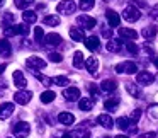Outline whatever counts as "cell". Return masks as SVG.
<instances>
[{"label": "cell", "instance_id": "cell-1", "mask_svg": "<svg viewBox=\"0 0 158 138\" xmlns=\"http://www.w3.org/2000/svg\"><path fill=\"white\" fill-rule=\"evenodd\" d=\"M123 17L126 19L127 22H136V21H139L141 12H139V9H136L134 5H127L123 11Z\"/></svg>", "mask_w": 158, "mask_h": 138}, {"label": "cell", "instance_id": "cell-2", "mask_svg": "<svg viewBox=\"0 0 158 138\" xmlns=\"http://www.w3.org/2000/svg\"><path fill=\"white\" fill-rule=\"evenodd\" d=\"M75 9H77V5H75L73 0H63V2H60V4L56 5V12H58V14H65V15L73 14Z\"/></svg>", "mask_w": 158, "mask_h": 138}, {"label": "cell", "instance_id": "cell-3", "mask_svg": "<svg viewBox=\"0 0 158 138\" xmlns=\"http://www.w3.org/2000/svg\"><path fill=\"white\" fill-rule=\"evenodd\" d=\"M12 131H14V135L17 138H26L29 135V131H31V126H29V123H26V121H19V123L14 124Z\"/></svg>", "mask_w": 158, "mask_h": 138}, {"label": "cell", "instance_id": "cell-4", "mask_svg": "<svg viewBox=\"0 0 158 138\" xmlns=\"http://www.w3.org/2000/svg\"><path fill=\"white\" fill-rule=\"evenodd\" d=\"M116 72L117 73H129V75H133V73L138 72V65L134 62H123V63H119V65H116Z\"/></svg>", "mask_w": 158, "mask_h": 138}, {"label": "cell", "instance_id": "cell-5", "mask_svg": "<svg viewBox=\"0 0 158 138\" xmlns=\"http://www.w3.org/2000/svg\"><path fill=\"white\" fill-rule=\"evenodd\" d=\"M77 22H78L83 29H94L97 24V21L94 17H90V15H78V17H77Z\"/></svg>", "mask_w": 158, "mask_h": 138}, {"label": "cell", "instance_id": "cell-6", "mask_svg": "<svg viewBox=\"0 0 158 138\" xmlns=\"http://www.w3.org/2000/svg\"><path fill=\"white\" fill-rule=\"evenodd\" d=\"M31 96L32 94L29 92V90H19V92L14 94V101L17 104H22V106H26V104L31 101Z\"/></svg>", "mask_w": 158, "mask_h": 138}, {"label": "cell", "instance_id": "cell-7", "mask_svg": "<svg viewBox=\"0 0 158 138\" xmlns=\"http://www.w3.org/2000/svg\"><path fill=\"white\" fill-rule=\"evenodd\" d=\"M153 80H155V77L151 75L150 72H139L136 75V82L139 84V85H150V84H153Z\"/></svg>", "mask_w": 158, "mask_h": 138}, {"label": "cell", "instance_id": "cell-8", "mask_svg": "<svg viewBox=\"0 0 158 138\" xmlns=\"http://www.w3.org/2000/svg\"><path fill=\"white\" fill-rule=\"evenodd\" d=\"M106 19H107V22H109L110 28H117V26H119V22H121L119 14H117L116 11H110V9L106 12Z\"/></svg>", "mask_w": 158, "mask_h": 138}, {"label": "cell", "instance_id": "cell-9", "mask_svg": "<svg viewBox=\"0 0 158 138\" xmlns=\"http://www.w3.org/2000/svg\"><path fill=\"white\" fill-rule=\"evenodd\" d=\"M63 96H65V99L70 101V102H73V101H80V90L77 89V87H68V89H65Z\"/></svg>", "mask_w": 158, "mask_h": 138}, {"label": "cell", "instance_id": "cell-10", "mask_svg": "<svg viewBox=\"0 0 158 138\" xmlns=\"http://www.w3.org/2000/svg\"><path fill=\"white\" fill-rule=\"evenodd\" d=\"M27 67L29 68H46V62L39 56H29L27 58Z\"/></svg>", "mask_w": 158, "mask_h": 138}, {"label": "cell", "instance_id": "cell-11", "mask_svg": "<svg viewBox=\"0 0 158 138\" xmlns=\"http://www.w3.org/2000/svg\"><path fill=\"white\" fill-rule=\"evenodd\" d=\"M12 113H14V104L12 102L0 104V119H7Z\"/></svg>", "mask_w": 158, "mask_h": 138}, {"label": "cell", "instance_id": "cell-12", "mask_svg": "<svg viewBox=\"0 0 158 138\" xmlns=\"http://www.w3.org/2000/svg\"><path fill=\"white\" fill-rule=\"evenodd\" d=\"M12 53V45L10 41H7V39H0V56H4V58H9Z\"/></svg>", "mask_w": 158, "mask_h": 138}, {"label": "cell", "instance_id": "cell-13", "mask_svg": "<svg viewBox=\"0 0 158 138\" xmlns=\"http://www.w3.org/2000/svg\"><path fill=\"white\" fill-rule=\"evenodd\" d=\"M12 79H14V84L19 87V89H24V87L27 85V80H26L24 73H22L21 70H15L14 75H12Z\"/></svg>", "mask_w": 158, "mask_h": 138}, {"label": "cell", "instance_id": "cell-14", "mask_svg": "<svg viewBox=\"0 0 158 138\" xmlns=\"http://www.w3.org/2000/svg\"><path fill=\"white\" fill-rule=\"evenodd\" d=\"M58 123L65 124V126H72L75 123V116L72 113H60L58 114Z\"/></svg>", "mask_w": 158, "mask_h": 138}, {"label": "cell", "instance_id": "cell-15", "mask_svg": "<svg viewBox=\"0 0 158 138\" xmlns=\"http://www.w3.org/2000/svg\"><path fill=\"white\" fill-rule=\"evenodd\" d=\"M97 123H99L102 128H106V130H110V128L114 126V121H112V118H110L109 114H100V116L97 118Z\"/></svg>", "mask_w": 158, "mask_h": 138}, {"label": "cell", "instance_id": "cell-16", "mask_svg": "<svg viewBox=\"0 0 158 138\" xmlns=\"http://www.w3.org/2000/svg\"><path fill=\"white\" fill-rule=\"evenodd\" d=\"M83 43H85V46L90 50V51H97V50L100 48V41H99L97 36H90V38H87Z\"/></svg>", "mask_w": 158, "mask_h": 138}, {"label": "cell", "instance_id": "cell-17", "mask_svg": "<svg viewBox=\"0 0 158 138\" xmlns=\"http://www.w3.org/2000/svg\"><path fill=\"white\" fill-rule=\"evenodd\" d=\"M85 67H87V70H89V73L95 75V73H97V68H99V60H97L95 56H90V58L85 62Z\"/></svg>", "mask_w": 158, "mask_h": 138}, {"label": "cell", "instance_id": "cell-18", "mask_svg": "<svg viewBox=\"0 0 158 138\" xmlns=\"http://www.w3.org/2000/svg\"><path fill=\"white\" fill-rule=\"evenodd\" d=\"M126 90H127V92H129V96H133V97H141L139 84H134V82H127V84H126Z\"/></svg>", "mask_w": 158, "mask_h": 138}, {"label": "cell", "instance_id": "cell-19", "mask_svg": "<svg viewBox=\"0 0 158 138\" xmlns=\"http://www.w3.org/2000/svg\"><path fill=\"white\" fill-rule=\"evenodd\" d=\"M119 36L124 39H136L138 38V32L134 29H129V28H121L119 29Z\"/></svg>", "mask_w": 158, "mask_h": 138}, {"label": "cell", "instance_id": "cell-20", "mask_svg": "<svg viewBox=\"0 0 158 138\" xmlns=\"http://www.w3.org/2000/svg\"><path fill=\"white\" fill-rule=\"evenodd\" d=\"M121 48H123V41H119V39H110V41H107V51L119 53Z\"/></svg>", "mask_w": 158, "mask_h": 138}, {"label": "cell", "instance_id": "cell-21", "mask_svg": "<svg viewBox=\"0 0 158 138\" xmlns=\"http://www.w3.org/2000/svg\"><path fill=\"white\" fill-rule=\"evenodd\" d=\"M70 38H72L73 41L80 43V41H83V39H85V34H83L82 29H78V28H72V29H70Z\"/></svg>", "mask_w": 158, "mask_h": 138}, {"label": "cell", "instance_id": "cell-22", "mask_svg": "<svg viewBox=\"0 0 158 138\" xmlns=\"http://www.w3.org/2000/svg\"><path fill=\"white\" fill-rule=\"evenodd\" d=\"M58 45H61V36L60 34L51 32V34L46 36V46H58Z\"/></svg>", "mask_w": 158, "mask_h": 138}, {"label": "cell", "instance_id": "cell-23", "mask_svg": "<svg viewBox=\"0 0 158 138\" xmlns=\"http://www.w3.org/2000/svg\"><path fill=\"white\" fill-rule=\"evenodd\" d=\"M78 107L82 111H90L94 107V99H89V97H82L78 101Z\"/></svg>", "mask_w": 158, "mask_h": 138}, {"label": "cell", "instance_id": "cell-24", "mask_svg": "<svg viewBox=\"0 0 158 138\" xmlns=\"http://www.w3.org/2000/svg\"><path fill=\"white\" fill-rule=\"evenodd\" d=\"M22 19H24L26 24H34V22L38 21V14H36V12H32V11H24Z\"/></svg>", "mask_w": 158, "mask_h": 138}, {"label": "cell", "instance_id": "cell-25", "mask_svg": "<svg viewBox=\"0 0 158 138\" xmlns=\"http://www.w3.org/2000/svg\"><path fill=\"white\" fill-rule=\"evenodd\" d=\"M100 89H102L104 92H112V90L117 89V84H116V80H104V82L100 84Z\"/></svg>", "mask_w": 158, "mask_h": 138}, {"label": "cell", "instance_id": "cell-26", "mask_svg": "<svg viewBox=\"0 0 158 138\" xmlns=\"http://www.w3.org/2000/svg\"><path fill=\"white\" fill-rule=\"evenodd\" d=\"M119 97H112V99H107L106 102H104V107H106L107 111H116L117 106H119Z\"/></svg>", "mask_w": 158, "mask_h": 138}, {"label": "cell", "instance_id": "cell-27", "mask_svg": "<svg viewBox=\"0 0 158 138\" xmlns=\"http://www.w3.org/2000/svg\"><path fill=\"white\" fill-rule=\"evenodd\" d=\"M55 97H56V94L53 92V90H44V92L41 94V102L43 104H49V102L55 101Z\"/></svg>", "mask_w": 158, "mask_h": 138}, {"label": "cell", "instance_id": "cell-28", "mask_svg": "<svg viewBox=\"0 0 158 138\" xmlns=\"http://www.w3.org/2000/svg\"><path fill=\"white\" fill-rule=\"evenodd\" d=\"M141 34L146 39H153L155 36H156V28H155V26H148V28H144L143 31H141Z\"/></svg>", "mask_w": 158, "mask_h": 138}, {"label": "cell", "instance_id": "cell-29", "mask_svg": "<svg viewBox=\"0 0 158 138\" xmlns=\"http://www.w3.org/2000/svg\"><path fill=\"white\" fill-rule=\"evenodd\" d=\"M34 77H36V79H38V80H39V82H41L44 87H49L51 84H55V82H53V79H49V77L43 75V73H38V72H34Z\"/></svg>", "mask_w": 158, "mask_h": 138}, {"label": "cell", "instance_id": "cell-30", "mask_svg": "<svg viewBox=\"0 0 158 138\" xmlns=\"http://www.w3.org/2000/svg\"><path fill=\"white\" fill-rule=\"evenodd\" d=\"M43 22L48 26H58L60 24V17L58 15H44L43 17Z\"/></svg>", "mask_w": 158, "mask_h": 138}, {"label": "cell", "instance_id": "cell-31", "mask_svg": "<svg viewBox=\"0 0 158 138\" xmlns=\"http://www.w3.org/2000/svg\"><path fill=\"white\" fill-rule=\"evenodd\" d=\"M83 55H82V51H77L75 55H73V65H75V68H82L83 67Z\"/></svg>", "mask_w": 158, "mask_h": 138}, {"label": "cell", "instance_id": "cell-32", "mask_svg": "<svg viewBox=\"0 0 158 138\" xmlns=\"http://www.w3.org/2000/svg\"><path fill=\"white\" fill-rule=\"evenodd\" d=\"M72 136L73 138H89L90 133L85 130V128H78V130H73L72 131Z\"/></svg>", "mask_w": 158, "mask_h": 138}, {"label": "cell", "instance_id": "cell-33", "mask_svg": "<svg viewBox=\"0 0 158 138\" xmlns=\"http://www.w3.org/2000/svg\"><path fill=\"white\" fill-rule=\"evenodd\" d=\"M80 9L82 11H90V9L95 5V0H80Z\"/></svg>", "mask_w": 158, "mask_h": 138}, {"label": "cell", "instance_id": "cell-34", "mask_svg": "<svg viewBox=\"0 0 158 138\" xmlns=\"http://www.w3.org/2000/svg\"><path fill=\"white\" fill-rule=\"evenodd\" d=\"M14 4L17 9H27L29 5L34 4V0H14Z\"/></svg>", "mask_w": 158, "mask_h": 138}, {"label": "cell", "instance_id": "cell-35", "mask_svg": "<svg viewBox=\"0 0 158 138\" xmlns=\"http://www.w3.org/2000/svg\"><path fill=\"white\" fill-rule=\"evenodd\" d=\"M126 50L131 53V55H138V53H139V48H138L133 41H126Z\"/></svg>", "mask_w": 158, "mask_h": 138}, {"label": "cell", "instance_id": "cell-36", "mask_svg": "<svg viewBox=\"0 0 158 138\" xmlns=\"http://www.w3.org/2000/svg\"><path fill=\"white\" fill-rule=\"evenodd\" d=\"M53 82L56 84V85H60V87H65V85H68V77H55L53 79Z\"/></svg>", "mask_w": 158, "mask_h": 138}, {"label": "cell", "instance_id": "cell-37", "mask_svg": "<svg viewBox=\"0 0 158 138\" xmlns=\"http://www.w3.org/2000/svg\"><path fill=\"white\" fill-rule=\"evenodd\" d=\"M148 113H150V116H151V118L158 119V104H151V106L148 107Z\"/></svg>", "mask_w": 158, "mask_h": 138}, {"label": "cell", "instance_id": "cell-38", "mask_svg": "<svg viewBox=\"0 0 158 138\" xmlns=\"http://www.w3.org/2000/svg\"><path fill=\"white\" fill-rule=\"evenodd\" d=\"M34 36H36V41L41 43L43 38H44V31H43V28H36L34 29Z\"/></svg>", "mask_w": 158, "mask_h": 138}, {"label": "cell", "instance_id": "cell-39", "mask_svg": "<svg viewBox=\"0 0 158 138\" xmlns=\"http://www.w3.org/2000/svg\"><path fill=\"white\" fill-rule=\"evenodd\" d=\"M49 60L53 63H60V62H63V56L60 53H49Z\"/></svg>", "mask_w": 158, "mask_h": 138}, {"label": "cell", "instance_id": "cell-40", "mask_svg": "<svg viewBox=\"0 0 158 138\" xmlns=\"http://www.w3.org/2000/svg\"><path fill=\"white\" fill-rule=\"evenodd\" d=\"M139 118H141V109H134L133 113L129 114V119H131V121H134V123H136V121L139 119Z\"/></svg>", "mask_w": 158, "mask_h": 138}, {"label": "cell", "instance_id": "cell-41", "mask_svg": "<svg viewBox=\"0 0 158 138\" xmlns=\"http://www.w3.org/2000/svg\"><path fill=\"white\" fill-rule=\"evenodd\" d=\"M17 31H19V34H29V28L26 24H17Z\"/></svg>", "mask_w": 158, "mask_h": 138}, {"label": "cell", "instance_id": "cell-42", "mask_svg": "<svg viewBox=\"0 0 158 138\" xmlns=\"http://www.w3.org/2000/svg\"><path fill=\"white\" fill-rule=\"evenodd\" d=\"M89 90H90V94H92V99H94V101H97V96H99V89H97L95 85H90V87H89Z\"/></svg>", "mask_w": 158, "mask_h": 138}, {"label": "cell", "instance_id": "cell-43", "mask_svg": "<svg viewBox=\"0 0 158 138\" xmlns=\"http://www.w3.org/2000/svg\"><path fill=\"white\" fill-rule=\"evenodd\" d=\"M150 17L153 19V21H156V22H158V9H153V11H151Z\"/></svg>", "mask_w": 158, "mask_h": 138}, {"label": "cell", "instance_id": "cell-44", "mask_svg": "<svg viewBox=\"0 0 158 138\" xmlns=\"http://www.w3.org/2000/svg\"><path fill=\"white\" fill-rule=\"evenodd\" d=\"M102 34L106 36V38H110V31H109V29H106V28L102 29Z\"/></svg>", "mask_w": 158, "mask_h": 138}, {"label": "cell", "instance_id": "cell-45", "mask_svg": "<svg viewBox=\"0 0 158 138\" xmlns=\"http://www.w3.org/2000/svg\"><path fill=\"white\" fill-rule=\"evenodd\" d=\"M5 67H7V65H5V63H2V65H0V73H4V70H5Z\"/></svg>", "mask_w": 158, "mask_h": 138}, {"label": "cell", "instance_id": "cell-46", "mask_svg": "<svg viewBox=\"0 0 158 138\" xmlns=\"http://www.w3.org/2000/svg\"><path fill=\"white\" fill-rule=\"evenodd\" d=\"M61 138H73V136H72V133H65V135H61Z\"/></svg>", "mask_w": 158, "mask_h": 138}, {"label": "cell", "instance_id": "cell-47", "mask_svg": "<svg viewBox=\"0 0 158 138\" xmlns=\"http://www.w3.org/2000/svg\"><path fill=\"white\" fill-rule=\"evenodd\" d=\"M146 138H158V136H156L155 133H148V135H146Z\"/></svg>", "mask_w": 158, "mask_h": 138}, {"label": "cell", "instance_id": "cell-48", "mask_svg": "<svg viewBox=\"0 0 158 138\" xmlns=\"http://www.w3.org/2000/svg\"><path fill=\"white\" fill-rule=\"evenodd\" d=\"M114 138H129L127 135H117V136H114Z\"/></svg>", "mask_w": 158, "mask_h": 138}, {"label": "cell", "instance_id": "cell-49", "mask_svg": "<svg viewBox=\"0 0 158 138\" xmlns=\"http://www.w3.org/2000/svg\"><path fill=\"white\" fill-rule=\"evenodd\" d=\"M153 63H155V67L158 68V56H156V58H153Z\"/></svg>", "mask_w": 158, "mask_h": 138}, {"label": "cell", "instance_id": "cell-50", "mask_svg": "<svg viewBox=\"0 0 158 138\" xmlns=\"http://www.w3.org/2000/svg\"><path fill=\"white\" fill-rule=\"evenodd\" d=\"M4 2H5V0H0V7H2V5H4Z\"/></svg>", "mask_w": 158, "mask_h": 138}, {"label": "cell", "instance_id": "cell-51", "mask_svg": "<svg viewBox=\"0 0 158 138\" xmlns=\"http://www.w3.org/2000/svg\"><path fill=\"white\" fill-rule=\"evenodd\" d=\"M104 2H109V0H104Z\"/></svg>", "mask_w": 158, "mask_h": 138}]
</instances>
